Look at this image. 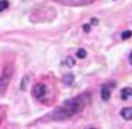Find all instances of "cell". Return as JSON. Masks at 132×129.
I'll list each match as a JSON object with an SVG mask.
<instances>
[{
    "label": "cell",
    "mask_w": 132,
    "mask_h": 129,
    "mask_svg": "<svg viewBox=\"0 0 132 129\" xmlns=\"http://www.w3.org/2000/svg\"><path fill=\"white\" fill-rule=\"evenodd\" d=\"M90 100H91V97H90L89 93H84V94H81L74 99H70L65 101L60 108L55 110L53 113V116L55 117V120L69 119V117L74 116L75 114L80 113L89 103Z\"/></svg>",
    "instance_id": "1"
},
{
    "label": "cell",
    "mask_w": 132,
    "mask_h": 129,
    "mask_svg": "<svg viewBox=\"0 0 132 129\" xmlns=\"http://www.w3.org/2000/svg\"><path fill=\"white\" fill-rule=\"evenodd\" d=\"M13 76V67L12 64H6L4 67L1 75H0V95H3L6 92L8 84Z\"/></svg>",
    "instance_id": "2"
},
{
    "label": "cell",
    "mask_w": 132,
    "mask_h": 129,
    "mask_svg": "<svg viewBox=\"0 0 132 129\" xmlns=\"http://www.w3.org/2000/svg\"><path fill=\"white\" fill-rule=\"evenodd\" d=\"M33 95H34V97H36V99L39 100H42L43 96L46 95V86L43 83H37L34 86V88H33Z\"/></svg>",
    "instance_id": "3"
},
{
    "label": "cell",
    "mask_w": 132,
    "mask_h": 129,
    "mask_svg": "<svg viewBox=\"0 0 132 129\" xmlns=\"http://www.w3.org/2000/svg\"><path fill=\"white\" fill-rule=\"evenodd\" d=\"M120 116L125 120H132V107L122 109V112H120Z\"/></svg>",
    "instance_id": "4"
},
{
    "label": "cell",
    "mask_w": 132,
    "mask_h": 129,
    "mask_svg": "<svg viewBox=\"0 0 132 129\" xmlns=\"http://www.w3.org/2000/svg\"><path fill=\"white\" fill-rule=\"evenodd\" d=\"M110 94H111V92H110L109 86H108V84L103 86V88H102V93H101V96H102V99L104 100V101H108V100L110 99Z\"/></svg>",
    "instance_id": "5"
},
{
    "label": "cell",
    "mask_w": 132,
    "mask_h": 129,
    "mask_svg": "<svg viewBox=\"0 0 132 129\" xmlns=\"http://www.w3.org/2000/svg\"><path fill=\"white\" fill-rule=\"evenodd\" d=\"M120 96H122L123 100H129L132 99V88H124L122 89V93H120Z\"/></svg>",
    "instance_id": "6"
},
{
    "label": "cell",
    "mask_w": 132,
    "mask_h": 129,
    "mask_svg": "<svg viewBox=\"0 0 132 129\" xmlns=\"http://www.w3.org/2000/svg\"><path fill=\"white\" fill-rule=\"evenodd\" d=\"M62 81L64 82L65 84H71L72 82H74V76H72L71 74H68V75H65V76L63 77Z\"/></svg>",
    "instance_id": "7"
},
{
    "label": "cell",
    "mask_w": 132,
    "mask_h": 129,
    "mask_svg": "<svg viewBox=\"0 0 132 129\" xmlns=\"http://www.w3.org/2000/svg\"><path fill=\"white\" fill-rule=\"evenodd\" d=\"M8 7V0H0V12Z\"/></svg>",
    "instance_id": "8"
},
{
    "label": "cell",
    "mask_w": 132,
    "mask_h": 129,
    "mask_svg": "<svg viewBox=\"0 0 132 129\" xmlns=\"http://www.w3.org/2000/svg\"><path fill=\"white\" fill-rule=\"evenodd\" d=\"M131 35H132V32H131V31H125V32L122 33V39H123V40H126V39H129Z\"/></svg>",
    "instance_id": "9"
},
{
    "label": "cell",
    "mask_w": 132,
    "mask_h": 129,
    "mask_svg": "<svg viewBox=\"0 0 132 129\" xmlns=\"http://www.w3.org/2000/svg\"><path fill=\"white\" fill-rule=\"evenodd\" d=\"M77 56L80 58V59H83V58L87 56V52H85L84 49H82V48H81V49L77 52Z\"/></svg>",
    "instance_id": "10"
},
{
    "label": "cell",
    "mask_w": 132,
    "mask_h": 129,
    "mask_svg": "<svg viewBox=\"0 0 132 129\" xmlns=\"http://www.w3.org/2000/svg\"><path fill=\"white\" fill-rule=\"evenodd\" d=\"M129 62L132 64V52H131V54H130V56H129Z\"/></svg>",
    "instance_id": "11"
},
{
    "label": "cell",
    "mask_w": 132,
    "mask_h": 129,
    "mask_svg": "<svg viewBox=\"0 0 132 129\" xmlns=\"http://www.w3.org/2000/svg\"><path fill=\"white\" fill-rule=\"evenodd\" d=\"M0 122H1V117H0Z\"/></svg>",
    "instance_id": "12"
}]
</instances>
